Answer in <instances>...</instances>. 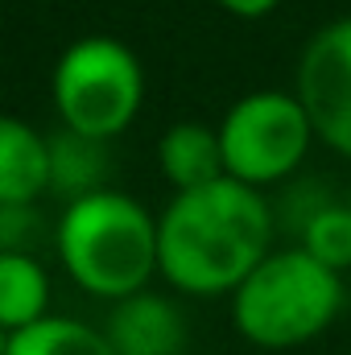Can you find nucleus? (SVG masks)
I'll return each instance as SVG.
<instances>
[{
  "label": "nucleus",
  "mask_w": 351,
  "mask_h": 355,
  "mask_svg": "<svg viewBox=\"0 0 351 355\" xmlns=\"http://www.w3.org/2000/svg\"><path fill=\"white\" fill-rule=\"evenodd\" d=\"M112 141L83 137L75 128H54L50 132V194L67 202L87 198L112 186Z\"/></svg>",
  "instance_id": "9"
},
{
  "label": "nucleus",
  "mask_w": 351,
  "mask_h": 355,
  "mask_svg": "<svg viewBox=\"0 0 351 355\" xmlns=\"http://www.w3.org/2000/svg\"><path fill=\"white\" fill-rule=\"evenodd\" d=\"M50 310V272L29 252H0V331L17 335Z\"/></svg>",
  "instance_id": "11"
},
{
  "label": "nucleus",
  "mask_w": 351,
  "mask_h": 355,
  "mask_svg": "<svg viewBox=\"0 0 351 355\" xmlns=\"http://www.w3.org/2000/svg\"><path fill=\"white\" fill-rule=\"evenodd\" d=\"M348 285H351V277H348Z\"/></svg>",
  "instance_id": "18"
},
{
  "label": "nucleus",
  "mask_w": 351,
  "mask_h": 355,
  "mask_svg": "<svg viewBox=\"0 0 351 355\" xmlns=\"http://www.w3.org/2000/svg\"><path fill=\"white\" fill-rule=\"evenodd\" d=\"M50 194V132L0 112V202H42Z\"/></svg>",
  "instance_id": "8"
},
{
  "label": "nucleus",
  "mask_w": 351,
  "mask_h": 355,
  "mask_svg": "<svg viewBox=\"0 0 351 355\" xmlns=\"http://www.w3.org/2000/svg\"><path fill=\"white\" fill-rule=\"evenodd\" d=\"M293 244L306 248L327 268L351 277V202L348 198H331L323 211H314L306 219V227L293 236Z\"/></svg>",
  "instance_id": "13"
},
{
  "label": "nucleus",
  "mask_w": 351,
  "mask_h": 355,
  "mask_svg": "<svg viewBox=\"0 0 351 355\" xmlns=\"http://www.w3.org/2000/svg\"><path fill=\"white\" fill-rule=\"evenodd\" d=\"M50 99L62 128L116 141L141 116L145 67L124 42L108 33H87L58 54L50 71Z\"/></svg>",
  "instance_id": "4"
},
{
  "label": "nucleus",
  "mask_w": 351,
  "mask_h": 355,
  "mask_svg": "<svg viewBox=\"0 0 351 355\" xmlns=\"http://www.w3.org/2000/svg\"><path fill=\"white\" fill-rule=\"evenodd\" d=\"M8 355H116L103 327L71 314H46L42 322L8 335Z\"/></svg>",
  "instance_id": "12"
},
{
  "label": "nucleus",
  "mask_w": 351,
  "mask_h": 355,
  "mask_svg": "<svg viewBox=\"0 0 351 355\" xmlns=\"http://www.w3.org/2000/svg\"><path fill=\"white\" fill-rule=\"evenodd\" d=\"M50 244L67 277L99 302H120L157 277V215L116 186L67 202Z\"/></svg>",
  "instance_id": "2"
},
{
  "label": "nucleus",
  "mask_w": 351,
  "mask_h": 355,
  "mask_svg": "<svg viewBox=\"0 0 351 355\" xmlns=\"http://www.w3.org/2000/svg\"><path fill=\"white\" fill-rule=\"evenodd\" d=\"M348 202H351V194H348Z\"/></svg>",
  "instance_id": "17"
},
{
  "label": "nucleus",
  "mask_w": 351,
  "mask_h": 355,
  "mask_svg": "<svg viewBox=\"0 0 351 355\" xmlns=\"http://www.w3.org/2000/svg\"><path fill=\"white\" fill-rule=\"evenodd\" d=\"M232 302V327L261 352H293L331 331L348 302V277L314 261L306 248H273Z\"/></svg>",
  "instance_id": "3"
},
{
  "label": "nucleus",
  "mask_w": 351,
  "mask_h": 355,
  "mask_svg": "<svg viewBox=\"0 0 351 355\" xmlns=\"http://www.w3.org/2000/svg\"><path fill=\"white\" fill-rule=\"evenodd\" d=\"M103 335L116 355H186L190 347V322L182 306L157 289H137L112 302Z\"/></svg>",
  "instance_id": "7"
},
{
  "label": "nucleus",
  "mask_w": 351,
  "mask_h": 355,
  "mask_svg": "<svg viewBox=\"0 0 351 355\" xmlns=\"http://www.w3.org/2000/svg\"><path fill=\"white\" fill-rule=\"evenodd\" d=\"M42 240H54V227H46L42 202H0V252L37 257Z\"/></svg>",
  "instance_id": "14"
},
{
  "label": "nucleus",
  "mask_w": 351,
  "mask_h": 355,
  "mask_svg": "<svg viewBox=\"0 0 351 355\" xmlns=\"http://www.w3.org/2000/svg\"><path fill=\"white\" fill-rule=\"evenodd\" d=\"M293 91L314 124V137L351 162V17L314 29L298 58Z\"/></svg>",
  "instance_id": "6"
},
{
  "label": "nucleus",
  "mask_w": 351,
  "mask_h": 355,
  "mask_svg": "<svg viewBox=\"0 0 351 355\" xmlns=\"http://www.w3.org/2000/svg\"><path fill=\"white\" fill-rule=\"evenodd\" d=\"M0 355H8V331H0Z\"/></svg>",
  "instance_id": "16"
},
{
  "label": "nucleus",
  "mask_w": 351,
  "mask_h": 355,
  "mask_svg": "<svg viewBox=\"0 0 351 355\" xmlns=\"http://www.w3.org/2000/svg\"><path fill=\"white\" fill-rule=\"evenodd\" d=\"M273 202L257 186L215 178L178 190L157 215V277L186 297H232L277 248Z\"/></svg>",
  "instance_id": "1"
},
{
  "label": "nucleus",
  "mask_w": 351,
  "mask_h": 355,
  "mask_svg": "<svg viewBox=\"0 0 351 355\" xmlns=\"http://www.w3.org/2000/svg\"><path fill=\"white\" fill-rule=\"evenodd\" d=\"M223 12H232V17H240V21H261L268 17L281 0H215Z\"/></svg>",
  "instance_id": "15"
},
{
  "label": "nucleus",
  "mask_w": 351,
  "mask_h": 355,
  "mask_svg": "<svg viewBox=\"0 0 351 355\" xmlns=\"http://www.w3.org/2000/svg\"><path fill=\"white\" fill-rule=\"evenodd\" d=\"M157 166L162 178L178 190L207 186L223 174V145H219V124L207 120H178L157 141Z\"/></svg>",
  "instance_id": "10"
},
{
  "label": "nucleus",
  "mask_w": 351,
  "mask_h": 355,
  "mask_svg": "<svg viewBox=\"0 0 351 355\" xmlns=\"http://www.w3.org/2000/svg\"><path fill=\"white\" fill-rule=\"evenodd\" d=\"M314 141L318 137H314V124L298 91H248L219 120L223 174L244 186H257V190L298 178Z\"/></svg>",
  "instance_id": "5"
}]
</instances>
